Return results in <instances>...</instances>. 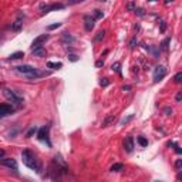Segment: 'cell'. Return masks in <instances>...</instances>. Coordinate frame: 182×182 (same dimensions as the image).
I'll use <instances>...</instances> for the list:
<instances>
[{
	"mask_svg": "<svg viewBox=\"0 0 182 182\" xmlns=\"http://www.w3.org/2000/svg\"><path fill=\"white\" fill-rule=\"evenodd\" d=\"M22 159H23V164L26 165L27 168L34 169V171H40L39 161H37L36 155L31 151H29V149H24V151L22 152Z\"/></svg>",
	"mask_w": 182,
	"mask_h": 182,
	"instance_id": "cell-1",
	"label": "cell"
},
{
	"mask_svg": "<svg viewBox=\"0 0 182 182\" xmlns=\"http://www.w3.org/2000/svg\"><path fill=\"white\" fill-rule=\"evenodd\" d=\"M16 71L23 75H26L27 78H37L41 75V73L37 71V68H34L33 65H29V64H23V65H17L16 67Z\"/></svg>",
	"mask_w": 182,
	"mask_h": 182,
	"instance_id": "cell-2",
	"label": "cell"
},
{
	"mask_svg": "<svg viewBox=\"0 0 182 182\" xmlns=\"http://www.w3.org/2000/svg\"><path fill=\"white\" fill-rule=\"evenodd\" d=\"M3 96H5L10 103H13V104H22L23 101H24V98H23L20 94H17V93L13 90H7V88L3 90Z\"/></svg>",
	"mask_w": 182,
	"mask_h": 182,
	"instance_id": "cell-3",
	"label": "cell"
},
{
	"mask_svg": "<svg viewBox=\"0 0 182 182\" xmlns=\"http://www.w3.org/2000/svg\"><path fill=\"white\" fill-rule=\"evenodd\" d=\"M166 75V68L164 65H156L154 70V81H159Z\"/></svg>",
	"mask_w": 182,
	"mask_h": 182,
	"instance_id": "cell-4",
	"label": "cell"
},
{
	"mask_svg": "<svg viewBox=\"0 0 182 182\" xmlns=\"http://www.w3.org/2000/svg\"><path fill=\"white\" fill-rule=\"evenodd\" d=\"M40 9L43 13H48L51 10H60V9H64V5L63 3H53V5H41Z\"/></svg>",
	"mask_w": 182,
	"mask_h": 182,
	"instance_id": "cell-5",
	"label": "cell"
},
{
	"mask_svg": "<svg viewBox=\"0 0 182 182\" xmlns=\"http://www.w3.org/2000/svg\"><path fill=\"white\" fill-rule=\"evenodd\" d=\"M37 137H39L40 141L47 142L48 147L51 145V144H50V139H48V127H43V128H40L39 132H37Z\"/></svg>",
	"mask_w": 182,
	"mask_h": 182,
	"instance_id": "cell-6",
	"label": "cell"
},
{
	"mask_svg": "<svg viewBox=\"0 0 182 182\" xmlns=\"http://www.w3.org/2000/svg\"><path fill=\"white\" fill-rule=\"evenodd\" d=\"M47 39H48V34H41V36H39V37H36L33 44H31L33 50H34V48H39V47H43V43H46Z\"/></svg>",
	"mask_w": 182,
	"mask_h": 182,
	"instance_id": "cell-7",
	"label": "cell"
},
{
	"mask_svg": "<svg viewBox=\"0 0 182 182\" xmlns=\"http://www.w3.org/2000/svg\"><path fill=\"white\" fill-rule=\"evenodd\" d=\"M14 111V108L10 104H0V118L7 117Z\"/></svg>",
	"mask_w": 182,
	"mask_h": 182,
	"instance_id": "cell-8",
	"label": "cell"
},
{
	"mask_svg": "<svg viewBox=\"0 0 182 182\" xmlns=\"http://www.w3.org/2000/svg\"><path fill=\"white\" fill-rule=\"evenodd\" d=\"M0 164L5 165V166H7V168H10V169H13V171H17V162H16V159H13V158L0 159Z\"/></svg>",
	"mask_w": 182,
	"mask_h": 182,
	"instance_id": "cell-9",
	"label": "cell"
},
{
	"mask_svg": "<svg viewBox=\"0 0 182 182\" xmlns=\"http://www.w3.org/2000/svg\"><path fill=\"white\" fill-rule=\"evenodd\" d=\"M23 22H24V14L23 13H19L17 19H16V22L12 24V29H13L14 31H19V30H22V27H23Z\"/></svg>",
	"mask_w": 182,
	"mask_h": 182,
	"instance_id": "cell-10",
	"label": "cell"
},
{
	"mask_svg": "<svg viewBox=\"0 0 182 182\" xmlns=\"http://www.w3.org/2000/svg\"><path fill=\"white\" fill-rule=\"evenodd\" d=\"M94 23H96V20H94V17H91V16H84V27H86L87 31H91L93 29H94Z\"/></svg>",
	"mask_w": 182,
	"mask_h": 182,
	"instance_id": "cell-11",
	"label": "cell"
},
{
	"mask_svg": "<svg viewBox=\"0 0 182 182\" xmlns=\"http://www.w3.org/2000/svg\"><path fill=\"white\" fill-rule=\"evenodd\" d=\"M124 148H125L127 152H132L134 149V138L132 137H127L125 141H124Z\"/></svg>",
	"mask_w": 182,
	"mask_h": 182,
	"instance_id": "cell-12",
	"label": "cell"
},
{
	"mask_svg": "<svg viewBox=\"0 0 182 182\" xmlns=\"http://www.w3.org/2000/svg\"><path fill=\"white\" fill-rule=\"evenodd\" d=\"M31 53H33V56H36V57H44L46 56V48H43V47L34 48Z\"/></svg>",
	"mask_w": 182,
	"mask_h": 182,
	"instance_id": "cell-13",
	"label": "cell"
},
{
	"mask_svg": "<svg viewBox=\"0 0 182 182\" xmlns=\"http://www.w3.org/2000/svg\"><path fill=\"white\" fill-rule=\"evenodd\" d=\"M115 121V115L114 114H111V115H108V117L105 118L104 121H103V124H101V127H108L111 122H114Z\"/></svg>",
	"mask_w": 182,
	"mask_h": 182,
	"instance_id": "cell-14",
	"label": "cell"
},
{
	"mask_svg": "<svg viewBox=\"0 0 182 182\" xmlns=\"http://www.w3.org/2000/svg\"><path fill=\"white\" fill-rule=\"evenodd\" d=\"M22 57H24V53L23 51H16V53H13V54H10L9 60H19V58H22Z\"/></svg>",
	"mask_w": 182,
	"mask_h": 182,
	"instance_id": "cell-15",
	"label": "cell"
},
{
	"mask_svg": "<svg viewBox=\"0 0 182 182\" xmlns=\"http://www.w3.org/2000/svg\"><path fill=\"white\" fill-rule=\"evenodd\" d=\"M47 67H48V68H53V70H58V68L63 67V64H61V63H53V61H48Z\"/></svg>",
	"mask_w": 182,
	"mask_h": 182,
	"instance_id": "cell-16",
	"label": "cell"
},
{
	"mask_svg": "<svg viewBox=\"0 0 182 182\" xmlns=\"http://www.w3.org/2000/svg\"><path fill=\"white\" fill-rule=\"evenodd\" d=\"M63 41L64 43H74V37L70 36L68 33H63Z\"/></svg>",
	"mask_w": 182,
	"mask_h": 182,
	"instance_id": "cell-17",
	"label": "cell"
},
{
	"mask_svg": "<svg viewBox=\"0 0 182 182\" xmlns=\"http://www.w3.org/2000/svg\"><path fill=\"white\" fill-rule=\"evenodd\" d=\"M124 169V165L122 164H114L111 168H110V171L111 172H118V171H122Z\"/></svg>",
	"mask_w": 182,
	"mask_h": 182,
	"instance_id": "cell-18",
	"label": "cell"
},
{
	"mask_svg": "<svg viewBox=\"0 0 182 182\" xmlns=\"http://www.w3.org/2000/svg\"><path fill=\"white\" fill-rule=\"evenodd\" d=\"M137 141H138V144L141 145V147H147V145H148V139H145L144 137H138Z\"/></svg>",
	"mask_w": 182,
	"mask_h": 182,
	"instance_id": "cell-19",
	"label": "cell"
},
{
	"mask_svg": "<svg viewBox=\"0 0 182 182\" xmlns=\"http://www.w3.org/2000/svg\"><path fill=\"white\" fill-rule=\"evenodd\" d=\"M103 16H104V13H103L101 10H94V20H96V19H101Z\"/></svg>",
	"mask_w": 182,
	"mask_h": 182,
	"instance_id": "cell-20",
	"label": "cell"
},
{
	"mask_svg": "<svg viewBox=\"0 0 182 182\" xmlns=\"http://www.w3.org/2000/svg\"><path fill=\"white\" fill-rule=\"evenodd\" d=\"M36 132H37V128H36V127H31L30 130H29V132H27V134H26V137H27V138H30L31 135H33V134H36Z\"/></svg>",
	"mask_w": 182,
	"mask_h": 182,
	"instance_id": "cell-21",
	"label": "cell"
},
{
	"mask_svg": "<svg viewBox=\"0 0 182 182\" xmlns=\"http://www.w3.org/2000/svg\"><path fill=\"white\" fill-rule=\"evenodd\" d=\"M104 34H105V31H98L96 36V41H100V40L104 39Z\"/></svg>",
	"mask_w": 182,
	"mask_h": 182,
	"instance_id": "cell-22",
	"label": "cell"
},
{
	"mask_svg": "<svg viewBox=\"0 0 182 182\" xmlns=\"http://www.w3.org/2000/svg\"><path fill=\"white\" fill-rule=\"evenodd\" d=\"M132 118H134V115H128V117L122 118V120H121V125H124V124H127V122H130Z\"/></svg>",
	"mask_w": 182,
	"mask_h": 182,
	"instance_id": "cell-23",
	"label": "cell"
},
{
	"mask_svg": "<svg viewBox=\"0 0 182 182\" xmlns=\"http://www.w3.org/2000/svg\"><path fill=\"white\" fill-rule=\"evenodd\" d=\"M127 9L130 10V12H135V9H137V5H135V3H128V5H127Z\"/></svg>",
	"mask_w": 182,
	"mask_h": 182,
	"instance_id": "cell-24",
	"label": "cell"
},
{
	"mask_svg": "<svg viewBox=\"0 0 182 182\" xmlns=\"http://www.w3.org/2000/svg\"><path fill=\"white\" fill-rule=\"evenodd\" d=\"M108 84H110L108 78H101V81H100V86H101V87H107Z\"/></svg>",
	"mask_w": 182,
	"mask_h": 182,
	"instance_id": "cell-25",
	"label": "cell"
},
{
	"mask_svg": "<svg viewBox=\"0 0 182 182\" xmlns=\"http://www.w3.org/2000/svg\"><path fill=\"white\" fill-rule=\"evenodd\" d=\"M173 80H175V82H178V84H179V82L182 81V73H178L177 75L173 77Z\"/></svg>",
	"mask_w": 182,
	"mask_h": 182,
	"instance_id": "cell-26",
	"label": "cell"
},
{
	"mask_svg": "<svg viewBox=\"0 0 182 182\" xmlns=\"http://www.w3.org/2000/svg\"><path fill=\"white\" fill-rule=\"evenodd\" d=\"M135 13L142 17V16H145V10H144V9H138V7H137V9H135Z\"/></svg>",
	"mask_w": 182,
	"mask_h": 182,
	"instance_id": "cell-27",
	"label": "cell"
},
{
	"mask_svg": "<svg viewBox=\"0 0 182 182\" xmlns=\"http://www.w3.org/2000/svg\"><path fill=\"white\" fill-rule=\"evenodd\" d=\"M60 26H61V23H54V24H51V26H48L47 29L48 30H54V29H58Z\"/></svg>",
	"mask_w": 182,
	"mask_h": 182,
	"instance_id": "cell-28",
	"label": "cell"
},
{
	"mask_svg": "<svg viewBox=\"0 0 182 182\" xmlns=\"http://www.w3.org/2000/svg\"><path fill=\"white\" fill-rule=\"evenodd\" d=\"M120 67H121V65H120V63H114L111 68H113L114 71H117V73H120Z\"/></svg>",
	"mask_w": 182,
	"mask_h": 182,
	"instance_id": "cell-29",
	"label": "cell"
},
{
	"mask_svg": "<svg viewBox=\"0 0 182 182\" xmlns=\"http://www.w3.org/2000/svg\"><path fill=\"white\" fill-rule=\"evenodd\" d=\"M181 166H182V159H177V162H175V168L181 169Z\"/></svg>",
	"mask_w": 182,
	"mask_h": 182,
	"instance_id": "cell-30",
	"label": "cell"
},
{
	"mask_svg": "<svg viewBox=\"0 0 182 182\" xmlns=\"http://www.w3.org/2000/svg\"><path fill=\"white\" fill-rule=\"evenodd\" d=\"M169 41H171V40H169V39H165V40H164V43H162V47H164L165 50L168 48V44H169Z\"/></svg>",
	"mask_w": 182,
	"mask_h": 182,
	"instance_id": "cell-31",
	"label": "cell"
},
{
	"mask_svg": "<svg viewBox=\"0 0 182 182\" xmlns=\"http://www.w3.org/2000/svg\"><path fill=\"white\" fill-rule=\"evenodd\" d=\"M164 113L166 114V115H171V114H172V108H169V107H166V108H164Z\"/></svg>",
	"mask_w": 182,
	"mask_h": 182,
	"instance_id": "cell-32",
	"label": "cell"
},
{
	"mask_svg": "<svg viewBox=\"0 0 182 182\" xmlns=\"http://www.w3.org/2000/svg\"><path fill=\"white\" fill-rule=\"evenodd\" d=\"M165 29H166V24H165V22H161V31H165Z\"/></svg>",
	"mask_w": 182,
	"mask_h": 182,
	"instance_id": "cell-33",
	"label": "cell"
},
{
	"mask_svg": "<svg viewBox=\"0 0 182 182\" xmlns=\"http://www.w3.org/2000/svg\"><path fill=\"white\" fill-rule=\"evenodd\" d=\"M175 98H177V101H178V103H179V101L182 100V94H181V93H178V94H177V97H175Z\"/></svg>",
	"mask_w": 182,
	"mask_h": 182,
	"instance_id": "cell-34",
	"label": "cell"
},
{
	"mask_svg": "<svg viewBox=\"0 0 182 182\" xmlns=\"http://www.w3.org/2000/svg\"><path fill=\"white\" fill-rule=\"evenodd\" d=\"M96 65H97V67H101V65H104V61H103V60L97 61V63H96Z\"/></svg>",
	"mask_w": 182,
	"mask_h": 182,
	"instance_id": "cell-35",
	"label": "cell"
},
{
	"mask_svg": "<svg viewBox=\"0 0 182 182\" xmlns=\"http://www.w3.org/2000/svg\"><path fill=\"white\" fill-rule=\"evenodd\" d=\"M70 60H71V61H77V57L74 56V54H71V56H70Z\"/></svg>",
	"mask_w": 182,
	"mask_h": 182,
	"instance_id": "cell-36",
	"label": "cell"
},
{
	"mask_svg": "<svg viewBox=\"0 0 182 182\" xmlns=\"http://www.w3.org/2000/svg\"><path fill=\"white\" fill-rule=\"evenodd\" d=\"M3 155H5V149H2V148H0V159L3 158Z\"/></svg>",
	"mask_w": 182,
	"mask_h": 182,
	"instance_id": "cell-37",
	"label": "cell"
}]
</instances>
